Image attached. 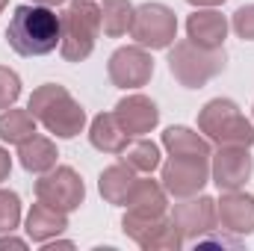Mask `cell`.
Instances as JSON below:
<instances>
[{"mask_svg": "<svg viewBox=\"0 0 254 251\" xmlns=\"http://www.w3.org/2000/svg\"><path fill=\"white\" fill-rule=\"evenodd\" d=\"M63 39V18L51 6L24 3L15 6L9 27H6V45L18 57H45L60 48Z\"/></svg>", "mask_w": 254, "mask_h": 251, "instance_id": "cell-1", "label": "cell"}, {"mask_svg": "<svg viewBox=\"0 0 254 251\" xmlns=\"http://www.w3.org/2000/svg\"><path fill=\"white\" fill-rule=\"evenodd\" d=\"M27 110L57 139H74L86 127V110L60 83H42L39 89H33V95L27 101Z\"/></svg>", "mask_w": 254, "mask_h": 251, "instance_id": "cell-2", "label": "cell"}, {"mask_svg": "<svg viewBox=\"0 0 254 251\" xmlns=\"http://www.w3.org/2000/svg\"><path fill=\"white\" fill-rule=\"evenodd\" d=\"M228 68L225 48H201L190 39H181L169 48V71L184 89H201Z\"/></svg>", "mask_w": 254, "mask_h": 251, "instance_id": "cell-3", "label": "cell"}, {"mask_svg": "<svg viewBox=\"0 0 254 251\" xmlns=\"http://www.w3.org/2000/svg\"><path fill=\"white\" fill-rule=\"evenodd\" d=\"M60 18H63V39H60L63 60L65 63L89 60L101 36V6L95 0H71Z\"/></svg>", "mask_w": 254, "mask_h": 251, "instance_id": "cell-4", "label": "cell"}, {"mask_svg": "<svg viewBox=\"0 0 254 251\" xmlns=\"http://www.w3.org/2000/svg\"><path fill=\"white\" fill-rule=\"evenodd\" d=\"M198 130L213 145H254V125L231 98H213L198 113Z\"/></svg>", "mask_w": 254, "mask_h": 251, "instance_id": "cell-5", "label": "cell"}, {"mask_svg": "<svg viewBox=\"0 0 254 251\" xmlns=\"http://www.w3.org/2000/svg\"><path fill=\"white\" fill-rule=\"evenodd\" d=\"M130 39L148 51H169L178 39V15L166 3H142L133 9Z\"/></svg>", "mask_w": 254, "mask_h": 251, "instance_id": "cell-6", "label": "cell"}, {"mask_svg": "<svg viewBox=\"0 0 254 251\" xmlns=\"http://www.w3.org/2000/svg\"><path fill=\"white\" fill-rule=\"evenodd\" d=\"M36 198L60 213H74L86 201V184L71 166H54L51 172L39 175Z\"/></svg>", "mask_w": 254, "mask_h": 251, "instance_id": "cell-7", "label": "cell"}, {"mask_svg": "<svg viewBox=\"0 0 254 251\" xmlns=\"http://www.w3.org/2000/svg\"><path fill=\"white\" fill-rule=\"evenodd\" d=\"M160 184L172 198H190L204 192L210 184V160H195V157H169L160 163Z\"/></svg>", "mask_w": 254, "mask_h": 251, "instance_id": "cell-8", "label": "cell"}, {"mask_svg": "<svg viewBox=\"0 0 254 251\" xmlns=\"http://www.w3.org/2000/svg\"><path fill=\"white\" fill-rule=\"evenodd\" d=\"M110 83L119 89H142L151 83L154 77V60L151 51L142 45H125L119 51H113L110 63H107Z\"/></svg>", "mask_w": 254, "mask_h": 251, "instance_id": "cell-9", "label": "cell"}, {"mask_svg": "<svg viewBox=\"0 0 254 251\" xmlns=\"http://www.w3.org/2000/svg\"><path fill=\"white\" fill-rule=\"evenodd\" d=\"M254 172V157L243 145H219L210 154V181L222 192L243 189Z\"/></svg>", "mask_w": 254, "mask_h": 251, "instance_id": "cell-10", "label": "cell"}, {"mask_svg": "<svg viewBox=\"0 0 254 251\" xmlns=\"http://www.w3.org/2000/svg\"><path fill=\"white\" fill-rule=\"evenodd\" d=\"M172 222L184 234V243L201 240L216 231V201L204 192L190 195V198H178L172 207Z\"/></svg>", "mask_w": 254, "mask_h": 251, "instance_id": "cell-11", "label": "cell"}, {"mask_svg": "<svg viewBox=\"0 0 254 251\" xmlns=\"http://www.w3.org/2000/svg\"><path fill=\"white\" fill-rule=\"evenodd\" d=\"M216 222L222 225V231L237 237L254 234V195L243 189L222 192V198L216 201Z\"/></svg>", "mask_w": 254, "mask_h": 251, "instance_id": "cell-12", "label": "cell"}, {"mask_svg": "<svg viewBox=\"0 0 254 251\" xmlns=\"http://www.w3.org/2000/svg\"><path fill=\"white\" fill-rule=\"evenodd\" d=\"M116 119L122 122L130 136H145V133H151L154 127L160 125V110H157V104L148 98V95H127L122 98L119 104H116Z\"/></svg>", "mask_w": 254, "mask_h": 251, "instance_id": "cell-13", "label": "cell"}, {"mask_svg": "<svg viewBox=\"0 0 254 251\" xmlns=\"http://www.w3.org/2000/svg\"><path fill=\"white\" fill-rule=\"evenodd\" d=\"M228 30L231 24L219 9H195L187 18V39L201 48H225Z\"/></svg>", "mask_w": 254, "mask_h": 251, "instance_id": "cell-14", "label": "cell"}, {"mask_svg": "<svg viewBox=\"0 0 254 251\" xmlns=\"http://www.w3.org/2000/svg\"><path fill=\"white\" fill-rule=\"evenodd\" d=\"M160 148H166L169 157H195V160H210V154H213V142L201 130H192L184 125L166 127Z\"/></svg>", "mask_w": 254, "mask_h": 251, "instance_id": "cell-15", "label": "cell"}, {"mask_svg": "<svg viewBox=\"0 0 254 251\" xmlns=\"http://www.w3.org/2000/svg\"><path fill=\"white\" fill-rule=\"evenodd\" d=\"M127 213L133 216H145V219H160L169 213V192L160 181H151V178H139L136 187L127 198Z\"/></svg>", "mask_w": 254, "mask_h": 251, "instance_id": "cell-16", "label": "cell"}, {"mask_svg": "<svg viewBox=\"0 0 254 251\" xmlns=\"http://www.w3.org/2000/svg\"><path fill=\"white\" fill-rule=\"evenodd\" d=\"M130 139H133V136L122 127V122L116 119V113H101V116H95L92 125H89V142H92V148H98L101 154L119 157L127 145H130Z\"/></svg>", "mask_w": 254, "mask_h": 251, "instance_id": "cell-17", "label": "cell"}, {"mask_svg": "<svg viewBox=\"0 0 254 251\" xmlns=\"http://www.w3.org/2000/svg\"><path fill=\"white\" fill-rule=\"evenodd\" d=\"M65 228H68V213H60V210L48 207L45 201H36L30 207V213H27V222H24L27 237L33 243H42V246L57 240Z\"/></svg>", "mask_w": 254, "mask_h": 251, "instance_id": "cell-18", "label": "cell"}, {"mask_svg": "<svg viewBox=\"0 0 254 251\" xmlns=\"http://www.w3.org/2000/svg\"><path fill=\"white\" fill-rule=\"evenodd\" d=\"M136 172L127 166L125 160L122 163H113V166H107L104 172H101V178H98V189H101V198L107 201V204H116V207H125L127 198H130V192L136 187Z\"/></svg>", "mask_w": 254, "mask_h": 251, "instance_id": "cell-19", "label": "cell"}, {"mask_svg": "<svg viewBox=\"0 0 254 251\" xmlns=\"http://www.w3.org/2000/svg\"><path fill=\"white\" fill-rule=\"evenodd\" d=\"M57 157H60L57 142L48 139V136H39V133H33L30 139H24V142L18 145V163H21L27 172H33V175L51 172V169L57 166Z\"/></svg>", "mask_w": 254, "mask_h": 251, "instance_id": "cell-20", "label": "cell"}, {"mask_svg": "<svg viewBox=\"0 0 254 251\" xmlns=\"http://www.w3.org/2000/svg\"><path fill=\"white\" fill-rule=\"evenodd\" d=\"M119 157L125 160L136 175H151V172H157L160 163H163V151H160V145L151 142V139H145V136H133V142L127 145Z\"/></svg>", "mask_w": 254, "mask_h": 251, "instance_id": "cell-21", "label": "cell"}, {"mask_svg": "<svg viewBox=\"0 0 254 251\" xmlns=\"http://www.w3.org/2000/svg\"><path fill=\"white\" fill-rule=\"evenodd\" d=\"M133 3L130 0H104L101 3V33L110 39H122L133 24Z\"/></svg>", "mask_w": 254, "mask_h": 251, "instance_id": "cell-22", "label": "cell"}, {"mask_svg": "<svg viewBox=\"0 0 254 251\" xmlns=\"http://www.w3.org/2000/svg\"><path fill=\"white\" fill-rule=\"evenodd\" d=\"M36 119L30 110H18V107H9L0 113V139L9 142V145H21L24 139H30L36 133Z\"/></svg>", "mask_w": 254, "mask_h": 251, "instance_id": "cell-23", "label": "cell"}, {"mask_svg": "<svg viewBox=\"0 0 254 251\" xmlns=\"http://www.w3.org/2000/svg\"><path fill=\"white\" fill-rule=\"evenodd\" d=\"M181 246H184V234L178 231V225L172 222V216H166V219L151 231V237L142 243L145 251H178Z\"/></svg>", "mask_w": 254, "mask_h": 251, "instance_id": "cell-24", "label": "cell"}, {"mask_svg": "<svg viewBox=\"0 0 254 251\" xmlns=\"http://www.w3.org/2000/svg\"><path fill=\"white\" fill-rule=\"evenodd\" d=\"M21 225V198L12 189H0V234H12Z\"/></svg>", "mask_w": 254, "mask_h": 251, "instance_id": "cell-25", "label": "cell"}, {"mask_svg": "<svg viewBox=\"0 0 254 251\" xmlns=\"http://www.w3.org/2000/svg\"><path fill=\"white\" fill-rule=\"evenodd\" d=\"M18 98H21V77L12 68L0 65V113L9 110V107H15Z\"/></svg>", "mask_w": 254, "mask_h": 251, "instance_id": "cell-26", "label": "cell"}, {"mask_svg": "<svg viewBox=\"0 0 254 251\" xmlns=\"http://www.w3.org/2000/svg\"><path fill=\"white\" fill-rule=\"evenodd\" d=\"M231 30L243 39V42H254V3L240 6L231 15Z\"/></svg>", "mask_w": 254, "mask_h": 251, "instance_id": "cell-27", "label": "cell"}, {"mask_svg": "<svg viewBox=\"0 0 254 251\" xmlns=\"http://www.w3.org/2000/svg\"><path fill=\"white\" fill-rule=\"evenodd\" d=\"M9 172H12V157L6 148H0V184L9 181Z\"/></svg>", "mask_w": 254, "mask_h": 251, "instance_id": "cell-28", "label": "cell"}, {"mask_svg": "<svg viewBox=\"0 0 254 251\" xmlns=\"http://www.w3.org/2000/svg\"><path fill=\"white\" fill-rule=\"evenodd\" d=\"M0 249H18V251H24V249H27V243H24V240H18V237H12V234H0Z\"/></svg>", "mask_w": 254, "mask_h": 251, "instance_id": "cell-29", "label": "cell"}, {"mask_svg": "<svg viewBox=\"0 0 254 251\" xmlns=\"http://www.w3.org/2000/svg\"><path fill=\"white\" fill-rule=\"evenodd\" d=\"M190 6H195V9H216V6H222L225 0H187Z\"/></svg>", "mask_w": 254, "mask_h": 251, "instance_id": "cell-30", "label": "cell"}, {"mask_svg": "<svg viewBox=\"0 0 254 251\" xmlns=\"http://www.w3.org/2000/svg\"><path fill=\"white\" fill-rule=\"evenodd\" d=\"M30 3H36V6H51V9H54V6H63L65 0H30Z\"/></svg>", "mask_w": 254, "mask_h": 251, "instance_id": "cell-31", "label": "cell"}, {"mask_svg": "<svg viewBox=\"0 0 254 251\" xmlns=\"http://www.w3.org/2000/svg\"><path fill=\"white\" fill-rule=\"evenodd\" d=\"M6 3H9V0H0V12H3V9H6Z\"/></svg>", "mask_w": 254, "mask_h": 251, "instance_id": "cell-32", "label": "cell"}, {"mask_svg": "<svg viewBox=\"0 0 254 251\" xmlns=\"http://www.w3.org/2000/svg\"><path fill=\"white\" fill-rule=\"evenodd\" d=\"M252 113H254V107H252Z\"/></svg>", "mask_w": 254, "mask_h": 251, "instance_id": "cell-33", "label": "cell"}]
</instances>
